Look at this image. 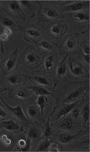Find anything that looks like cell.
Segmentation results:
<instances>
[{"mask_svg": "<svg viewBox=\"0 0 90 152\" xmlns=\"http://www.w3.org/2000/svg\"><path fill=\"white\" fill-rule=\"evenodd\" d=\"M10 38V36L4 33H2L0 35V39L2 41H7Z\"/></svg>", "mask_w": 90, "mask_h": 152, "instance_id": "obj_36", "label": "cell"}, {"mask_svg": "<svg viewBox=\"0 0 90 152\" xmlns=\"http://www.w3.org/2000/svg\"><path fill=\"white\" fill-rule=\"evenodd\" d=\"M65 46H66L67 49H68L69 50H72L74 49L76 47V43L73 40L68 39L66 42Z\"/></svg>", "mask_w": 90, "mask_h": 152, "instance_id": "obj_32", "label": "cell"}, {"mask_svg": "<svg viewBox=\"0 0 90 152\" xmlns=\"http://www.w3.org/2000/svg\"><path fill=\"white\" fill-rule=\"evenodd\" d=\"M0 100L2 101V103H4V104H5L6 107L17 119H19L20 121L24 122V123H26L28 121V119L26 117L21 106H20L19 105L16 106L14 107L10 106L9 104H8L5 100H4V99L1 96H0Z\"/></svg>", "mask_w": 90, "mask_h": 152, "instance_id": "obj_1", "label": "cell"}, {"mask_svg": "<svg viewBox=\"0 0 90 152\" xmlns=\"http://www.w3.org/2000/svg\"><path fill=\"white\" fill-rule=\"evenodd\" d=\"M48 151H50V152H58V151H59V149L57 148V147L56 145H53L50 148H49Z\"/></svg>", "mask_w": 90, "mask_h": 152, "instance_id": "obj_38", "label": "cell"}, {"mask_svg": "<svg viewBox=\"0 0 90 152\" xmlns=\"http://www.w3.org/2000/svg\"><path fill=\"white\" fill-rule=\"evenodd\" d=\"M2 33L6 34H7L8 35L11 37L13 33L12 28H4Z\"/></svg>", "mask_w": 90, "mask_h": 152, "instance_id": "obj_34", "label": "cell"}, {"mask_svg": "<svg viewBox=\"0 0 90 152\" xmlns=\"http://www.w3.org/2000/svg\"><path fill=\"white\" fill-rule=\"evenodd\" d=\"M82 52H83L84 56H90V47H89V45H87L83 48L82 49Z\"/></svg>", "mask_w": 90, "mask_h": 152, "instance_id": "obj_35", "label": "cell"}, {"mask_svg": "<svg viewBox=\"0 0 90 152\" xmlns=\"http://www.w3.org/2000/svg\"><path fill=\"white\" fill-rule=\"evenodd\" d=\"M40 132L37 128L34 126H31L28 129V138H29L30 141L31 140H36L39 137Z\"/></svg>", "mask_w": 90, "mask_h": 152, "instance_id": "obj_14", "label": "cell"}, {"mask_svg": "<svg viewBox=\"0 0 90 152\" xmlns=\"http://www.w3.org/2000/svg\"><path fill=\"white\" fill-rule=\"evenodd\" d=\"M27 113L30 118L32 119H36L38 116V110L34 106H29L27 110Z\"/></svg>", "mask_w": 90, "mask_h": 152, "instance_id": "obj_24", "label": "cell"}, {"mask_svg": "<svg viewBox=\"0 0 90 152\" xmlns=\"http://www.w3.org/2000/svg\"><path fill=\"white\" fill-rule=\"evenodd\" d=\"M30 140L27 138L26 140L25 139H20L17 143L16 147V150L20 152H28L30 151V145H31Z\"/></svg>", "mask_w": 90, "mask_h": 152, "instance_id": "obj_8", "label": "cell"}, {"mask_svg": "<svg viewBox=\"0 0 90 152\" xmlns=\"http://www.w3.org/2000/svg\"><path fill=\"white\" fill-rule=\"evenodd\" d=\"M54 55L52 54L46 58L45 63H44V66L48 71H50L54 66Z\"/></svg>", "mask_w": 90, "mask_h": 152, "instance_id": "obj_21", "label": "cell"}, {"mask_svg": "<svg viewBox=\"0 0 90 152\" xmlns=\"http://www.w3.org/2000/svg\"><path fill=\"white\" fill-rule=\"evenodd\" d=\"M29 90L31 91L38 96H51L55 98L54 95L48 91L45 88L40 86H30L28 87Z\"/></svg>", "mask_w": 90, "mask_h": 152, "instance_id": "obj_6", "label": "cell"}, {"mask_svg": "<svg viewBox=\"0 0 90 152\" xmlns=\"http://www.w3.org/2000/svg\"><path fill=\"white\" fill-rule=\"evenodd\" d=\"M81 94V89H78L74 91L71 92L70 95L67 97L66 99L64 100V104H70L77 101V99L80 97Z\"/></svg>", "mask_w": 90, "mask_h": 152, "instance_id": "obj_9", "label": "cell"}, {"mask_svg": "<svg viewBox=\"0 0 90 152\" xmlns=\"http://www.w3.org/2000/svg\"><path fill=\"white\" fill-rule=\"evenodd\" d=\"M80 101H77L76 102L65 104L62 109L60 110L58 114H57L56 121L61 119L62 118L66 116L67 115L70 113L73 110L77 107V106L80 104Z\"/></svg>", "mask_w": 90, "mask_h": 152, "instance_id": "obj_3", "label": "cell"}, {"mask_svg": "<svg viewBox=\"0 0 90 152\" xmlns=\"http://www.w3.org/2000/svg\"><path fill=\"white\" fill-rule=\"evenodd\" d=\"M73 17L74 19L78 22H86L89 21L90 20L89 15L82 11L76 12Z\"/></svg>", "mask_w": 90, "mask_h": 152, "instance_id": "obj_16", "label": "cell"}, {"mask_svg": "<svg viewBox=\"0 0 90 152\" xmlns=\"http://www.w3.org/2000/svg\"><path fill=\"white\" fill-rule=\"evenodd\" d=\"M25 61L29 64H34L37 62L38 57L34 52H29L26 55L25 58Z\"/></svg>", "mask_w": 90, "mask_h": 152, "instance_id": "obj_22", "label": "cell"}, {"mask_svg": "<svg viewBox=\"0 0 90 152\" xmlns=\"http://www.w3.org/2000/svg\"><path fill=\"white\" fill-rule=\"evenodd\" d=\"M52 143V140L49 139L44 140L38 145V147L35 149V151L38 152H45L48 151Z\"/></svg>", "mask_w": 90, "mask_h": 152, "instance_id": "obj_12", "label": "cell"}, {"mask_svg": "<svg viewBox=\"0 0 90 152\" xmlns=\"http://www.w3.org/2000/svg\"><path fill=\"white\" fill-rule=\"evenodd\" d=\"M0 140L6 146H10L12 144V140L6 134H3L0 137Z\"/></svg>", "mask_w": 90, "mask_h": 152, "instance_id": "obj_27", "label": "cell"}, {"mask_svg": "<svg viewBox=\"0 0 90 152\" xmlns=\"http://www.w3.org/2000/svg\"><path fill=\"white\" fill-rule=\"evenodd\" d=\"M89 1H77L66 6L64 9L66 11L77 12L81 11L87 7H89Z\"/></svg>", "mask_w": 90, "mask_h": 152, "instance_id": "obj_5", "label": "cell"}, {"mask_svg": "<svg viewBox=\"0 0 90 152\" xmlns=\"http://www.w3.org/2000/svg\"><path fill=\"white\" fill-rule=\"evenodd\" d=\"M82 117L85 123H87L90 119V105L89 104L85 105L82 111Z\"/></svg>", "mask_w": 90, "mask_h": 152, "instance_id": "obj_20", "label": "cell"}, {"mask_svg": "<svg viewBox=\"0 0 90 152\" xmlns=\"http://www.w3.org/2000/svg\"><path fill=\"white\" fill-rule=\"evenodd\" d=\"M38 45L45 50H50L52 49V45L46 40H42L38 44Z\"/></svg>", "mask_w": 90, "mask_h": 152, "instance_id": "obj_31", "label": "cell"}, {"mask_svg": "<svg viewBox=\"0 0 90 152\" xmlns=\"http://www.w3.org/2000/svg\"><path fill=\"white\" fill-rule=\"evenodd\" d=\"M67 73V65L66 62V58L60 63L59 66L57 68V76L58 79L65 76Z\"/></svg>", "mask_w": 90, "mask_h": 152, "instance_id": "obj_13", "label": "cell"}, {"mask_svg": "<svg viewBox=\"0 0 90 152\" xmlns=\"http://www.w3.org/2000/svg\"><path fill=\"white\" fill-rule=\"evenodd\" d=\"M76 135H73L66 133H61L58 137V142L62 144H67L73 140Z\"/></svg>", "mask_w": 90, "mask_h": 152, "instance_id": "obj_11", "label": "cell"}, {"mask_svg": "<svg viewBox=\"0 0 90 152\" xmlns=\"http://www.w3.org/2000/svg\"><path fill=\"white\" fill-rule=\"evenodd\" d=\"M7 116V113L3 107L0 106V119H5Z\"/></svg>", "mask_w": 90, "mask_h": 152, "instance_id": "obj_33", "label": "cell"}, {"mask_svg": "<svg viewBox=\"0 0 90 152\" xmlns=\"http://www.w3.org/2000/svg\"><path fill=\"white\" fill-rule=\"evenodd\" d=\"M9 9L12 12L15 13H23V11L21 6L20 5L19 1H11L9 5Z\"/></svg>", "mask_w": 90, "mask_h": 152, "instance_id": "obj_17", "label": "cell"}, {"mask_svg": "<svg viewBox=\"0 0 90 152\" xmlns=\"http://www.w3.org/2000/svg\"><path fill=\"white\" fill-rule=\"evenodd\" d=\"M0 128L4 129L7 131L12 132H21L23 130V128L18 124L16 123L12 120H4L0 122Z\"/></svg>", "mask_w": 90, "mask_h": 152, "instance_id": "obj_2", "label": "cell"}, {"mask_svg": "<svg viewBox=\"0 0 90 152\" xmlns=\"http://www.w3.org/2000/svg\"><path fill=\"white\" fill-rule=\"evenodd\" d=\"M1 3H2V2H1V1H0V7H1Z\"/></svg>", "mask_w": 90, "mask_h": 152, "instance_id": "obj_40", "label": "cell"}, {"mask_svg": "<svg viewBox=\"0 0 90 152\" xmlns=\"http://www.w3.org/2000/svg\"><path fill=\"white\" fill-rule=\"evenodd\" d=\"M1 24L4 26V28H17L16 23L12 19L8 17H5L2 19Z\"/></svg>", "mask_w": 90, "mask_h": 152, "instance_id": "obj_15", "label": "cell"}, {"mask_svg": "<svg viewBox=\"0 0 90 152\" xmlns=\"http://www.w3.org/2000/svg\"><path fill=\"white\" fill-rule=\"evenodd\" d=\"M50 32L54 35H59L62 32V28L59 24H54L50 28Z\"/></svg>", "mask_w": 90, "mask_h": 152, "instance_id": "obj_29", "label": "cell"}, {"mask_svg": "<svg viewBox=\"0 0 90 152\" xmlns=\"http://www.w3.org/2000/svg\"><path fill=\"white\" fill-rule=\"evenodd\" d=\"M20 78L19 76L17 75H11L10 76L8 77L7 81L9 83L10 85H15L18 84L20 81Z\"/></svg>", "mask_w": 90, "mask_h": 152, "instance_id": "obj_26", "label": "cell"}, {"mask_svg": "<svg viewBox=\"0 0 90 152\" xmlns=\"http://www.w3.org/2000/svg\"><path fill=\"white\" fill-rule=\"evenodd\" d=\"M51 134H52V128L49 123V120L48 119L47 123L45 124L43 134L45 137L48 138L51 135Z\"/></svg>", "mask_w": 90, "mask_h": 152, "instance_id": "obj_30", "label": "cell"}, {"mask_svg": "<svg viewBox=\"0 0 90 152\" xmlns=\"http://www.w3.org/2000/svg\"><path fill=\"white\" fill-rule=\"evenodd\" d=\"M73 122L70 118H65L62 120L60 123V128L64 130H70L72 128Z\"/></svg>", "mask_w": 90, "mask_h": 152, "instance_id": "obj_18", "label": "cell"}, {"mask_svg": "<svg viewBox=\"0 0 90 152\" xmlns=\"http://www.w3.org/2000/svg\"><path fill=\"white\" fill-rule=\"evenodd\" d=\"M72 115L75 118H78V117L79 116V115H80V112H79V110L76 107L75 109L73 110L72 111Z\"/></svg>", "mask_w": 90, "mask_h": 152, "instance_id": "obj_37", "label": "cell"}, {"mask_svg": "<svg viewBox=\"0 0 90 152\" xmlns=\"http://www.w3.org/2000/svg\"><path fill=\"white\" fill-rule=\"evenodd\" d=\"M15 96H16V97L19 100H26L28 98V94L27 92L25 90H19L17 91Z\"/></svg>", "mask_w": 90, "mask_h": 152, "instance_id": "obj_28", "label": "cell"}, {"mask_svg": "<svg viewBox=\"0 0 90 152\" xmlns=\"http://www.w3.org/2000/svg\"><path fill=\"white\" fill-rule=\"evenodd\" d=\"M18 50L16 49L6 59L5 63V70L6 72L12 71L15 68L17 61V54Z\"/></svg>", "mask_w": 90, "mask_h": 152, "instance_id": "obj_4", "label": "cell"}, {"mask_svg": "<svg viewBox=\"0 0 90 152\" xmlns=\"http://www.w3.org/2000/svg\"><path fill=\"white\" fill-rule=\"evenodd\" d=\"M37 104H38L39 107L40 108V111L42 116H43L44 110L48 104V100L46 96H38V99L37 100Z\"/></svg>", "mask_w": 90, "mask_h": 152, "instance_id": "obj_10", "label": "cell"}, {"mask_svg": "<svg viewBox=\"0 0 90 152\" xmlns=\"http://www.w3.org/2000/svg\"><path fill=\"white\" fill-rule=\"evenodd\" d=\"M68 64L72 74L75 76H80L83 74L82 67L78 64L75 63L72 59L68 60Z\"/></svg>", "mask_w": 90, "mask_h": 152, "instance_id": "obj_7", "label": "cell"}, {"mask_svg": "<svg viewBox=\"0 0 90 152\" xmlns=\"http://www.w3.org/2000/svg\"><path fill=\"white\" fill-rule=\"evenodd\" d=\"M34 81L37 83L38 85H40L41 86H49V82L45 78V77L43 76H35L34 77Z\"/></svg>", "mask_w": 90, "mask_h": 152, "instance_id": "obj_25", "label": "cell"}, {"mask_svg": "<svg viewBox=\"0 0 90 152\" xmlns=\"http://www.w3.org/2000/svg\"><path fill=\"white\" fill-rule=\"evenodd\" d=\"M25 33L29 37L34 39H37L41 36L40 33L37 29L33 28H29L25 30Z\"/></svg>", "mask_w": 90, "mask_h": 152, "instance_id": "obj_23", "label": "cell"}, {"mask_svg": "<svg viewBox=\"0 0 90 152\" xmlns=\"http://www.w3.org/2000/svg\"><path fill=\"white\" fill-rule=\"evenodd\" d=\"M44 14L49 19H57V18H58L59 16V15L57 10L52 8L45 9L44 10Z\"/></svg>", "mask_w": 90, "mask_h": 152, "instance_id": "obj_19", "label": "cell"}, {"mask_svg": "<svg viewBox=\"0 0 90 152\" xmlns=\"http://www.w3.org/2000/svg\"><path fill=\"white\" fill-rule=\"evenodd\" d=\"M84 58L85 59L86 62L88 64L90 63V56H84Z\"/></svg>", "mask_w": 90, "mask_h": 152, "instance_id": "obj_39", "label": "cell"}]
</instances>
